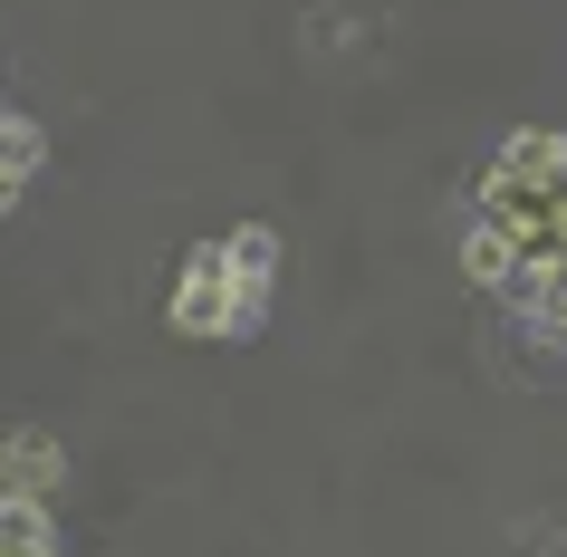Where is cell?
I'll return each instance as SVG.
<instances>
[{
	"label": "cell",
	"instance_id": "cell-1",
	"mask_svg": "<svg viewBox=\"0 0 567 557\" xmlns=\"http://www.w3.org/2000/svg\"><path fill=\"white\" fill-rule=\"evenodd\" d=\"M174 327L183 337H250L260 327V289L231 269V240H193V260L174 279Z\"/></svg>",
	"mask_w": 567,
	"mask_h": 557
},
{
	"label": "cell",
	"instance_id": "cell-2",
	"mask_svg": "<svg viewBox=\"0 0 567 557\" xmlns=\"http://www.w3.org/2000/svg\"><path fill=\"white\" fill-rule=\"evenodd\" d=\"M462 269H472L481 289H509V298H529V289H538V269H529V250H519V240H509L501 221H491V212H481L472 231H462Z\"/></svg>",
	"mask_w": 567,
	"mask_h": 557
},
{
	"label": "cell",
	"instance_id": "cell-3",
	"mask_svg": "<svg viewBox=\"0 0 567 557\" xmlns=\"http://www.w3.org/2000/svg\"><path fill=\"white\" fill-rule=\"evenodd\" d=\"M49 481H68V452L49 433H10V491H49Z\"/></svg>",
	"mask_w": 567,
	"mask_h": 557
},
{
	"label": "cell",
	"instance_id": "cell-4",
	"mask_svg": "<svg viewBox=\"0 0 567 557\" xmlns=\"http://www.w3.org/2000/svg\"><path fill=\"white\" fill-rule=\"evenodd\" d=\"M39 154H49L39 116H10V125H0V183H10V193H30V183H39Z\"/></svg>",
	"mask_w": 567,
	"mask_h": 557
},
{
	"label": "cell",
	"instance_id": "cell-5",
	"mask_svg": "<svg viewBox=\"0 0 567 557\" xmlns=\"http://www.w3.org/2000/svg\"><path fill=\"white\" fill-rule=\"evenodd\" d=\"M501 174H529V183H567V135H509V154H501Z\"/></svg>",
	"mask_w": 567,
	"mask_h": 557
},
{
	"label": "cell",
	"instance_id": "cell-6",
	"mask_svg": "<svg viewBox=\"0 0 567 557\" xmlns=\"http://www.w3.org/2000/svg\"><path fill=\"white\" fill-rule=\"evenodd\" d=\"M0 548L10 557H59L49 548V509H39L30 491H10V509H0Z\"/></svg>",
	"mask_w": 567,
	"mask_h": 557
},
{
	"label": "cell",
	"instance_id": "cell-7",
	"mask_svg": "<svg viewBox=\"0 0 567 557\" xmlns=\"http://www.w3.org/2000/svg\"><path fill=\"white\" fill-rule=\"evenodd\" d=\"M231 269H240V279H250V289L269 298V269H279V231H269V221H250V231H231Z\"/></svg>",
	"mask_w": 567,
	"mask_h": 557
}]
</instances>
